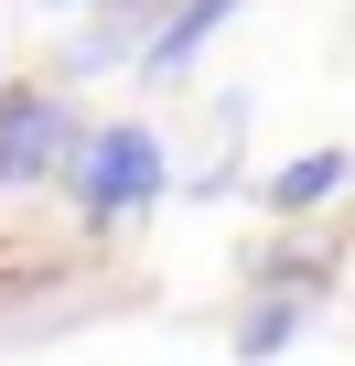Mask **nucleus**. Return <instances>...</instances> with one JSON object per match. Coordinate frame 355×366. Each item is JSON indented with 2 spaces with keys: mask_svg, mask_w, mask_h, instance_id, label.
Segmentation results:
<instances>
[{
  "mask_svg": "<svg viewBox=\"0 0 355 366\" xmlns=\"http://www.w3.org/2000/svg\"><path fill=\"white\" fill-rule=\"evenodd\" d=\"M65 183H76V216L108 237V227H129V216H151V205H161L172 151H161L140 119H119V129H76V151H65Z\"/></svg>",
  "mask_w": 355,
  "mask_h": 366,
  "instance_id": "f257e3e1",
  "label": "nucleus"
},
{
  "mask_svg": "<svg viewBox=\"0 0 355 366\" xmlns=\"http://www.w3.org/2000/svg\"><path fill=\"white\" fill-rule=\"evenodd\" d=\"M76 151V97L65 86H0V194L54 183Z\"/></svg>",
  "mask_w": 355,
  "mask_h": 366,
  "instance_id": "f03ea898",
  "label": "nucleus"
},
{
  "mask_svg": "<svg viewBox=\"0 0 355 366\" xmlns=\"http://www.w3.org/2000/svg\"><path fill=\"white\" fill-rule=\"evenodd\" d=\"M226 22H237V0H161V11L140 22V54H129V65H140V76H194V54H205Z\"/></svg>",
  "mask_w": 355,
  "mask_h": 366,
  "instance_id": "7ed1b4c3",
  "label": "nucleus"
},
{
  "mask_svg": "<svg viewBox=\"0 0 355 366\" xmlns=\"http://www.w3.org/2000/svg\"><path fill=\"white\" fill-rule=\"evenodd\" d=\"M344 183H355V151H301V162L269 172V205H280V216H312V205L344 194Z\"/></svg>",
  "mask_w": 355,
  "mask_h": 366,
  "instance_id": "20e7f679",
  "label": "nucleus"
},
{
  "mask_svg": "<svg viewBox=\"0 0 355 366\" xmlns=\"http://www.w3.org/2000/svg\"><path fill=\"white\" fill-rule=\"evenodd\" d=\"M301 323H312V302H301V291H259V302L237 312V355H291V345H301Z\"/></svg>",
  "mask_w": 355,
  "mask_h": 366,
  "instance_id": "39448f33",
  "label": "nucleus"
},
{
  "mask_svg": "<svg viewBox=\"0 0 355 366\" xmlns=\"http://www.w3.org/2000/svg\"><path fill=\"white\" fill-rule=\"evenodd\" d=\"M108 22H86V33H65V76H108V65H129L140 54V33H129V11L119 0H97Z\"/></svg>",
  "mask_w": 355,
  "mask_h": 366,
  "instance_id": "423d86ee",
  "label": "nucleus"
},
{
  "mask_svg": "<svg viewBox=\"0 0 355 366\" xmlns=\"http://www.w3.org/2000/svg\"><path fill=\"white\" fill-rule=\"evenodd\" d=\"M119 11H129V22H151V11H161V0H119Z\"/></svg>",
  "mask_w": 355,
  "mask_h": 366,
  "instance_id": "0eeeda50",
  "label": "nucleus"
},
{
  "mask_svg": "<svg viewBox=\"0 0 355 366\" xmlns=\"http://www.w3.org/2000/svg\"><path fill=\"white\" fill-rule=\"evenodd\" d=\"M54 11H76V0H54ZM86 11H97V0H86Z\"/></svg>",
  "mask_w": 355,
  "mask_h": 366,
  "instance_id": "6e6552de",
  "label": "nucleus"
}]
</instances>
